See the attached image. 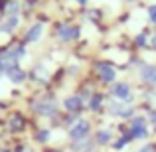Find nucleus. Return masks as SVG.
<instances>
[{
	"mask_svg": "<svg viewBox=\"0 0 156 152\" xmlns=\"http://www.w3.org/2000/svg\"><path fill=\"white\" fill-rule=\"evenodd\" d=\"M34 111L38 115H42V117H53V115L57 113V105H55V101H51V99H42L34 105Z\"/></svg>",
	"mask_w": 156,
	"mask_h": 152,
	"instance_id": "39448f33",
	"label": "nucleus"
},
{
	"mask_svg": "<svg viewBox=\"0 0 156 152\" xmlns=\"http://www.w3.org/2000/svg\"><path fill=\"white\" fill-rule=\"evenodd\" d=\"M81 34V30L77 26H69V24H61L57 28V36H59L61 42H71V40H77Z\"/></svg>",
	"mask_w": 156,
	"mask_h": 152,
	"instance_id": "0eeeda50",
	"label": "nucleus"
},
{
	"mask_svg": "<svg viewBox=\"0 0 156 152\" xmlns=\"http://www.w3.org/2000/svg\"><path fill=\"white\" fill-rule=\"evenodd\" d=\"M18 22H20V20H18V16H10V18H8L6 22L2 24V30H4V32H12L16 26H18Z\"/></svg>",
	"mask_w": 156,
	"mask_h": 152,
	"instance_id": "f3484780",
	"label": "nucleus"
},
{
	"mask_svg": "<svg viewBox=\"0 0 156 152\" xmlns=\"http://www.w3.org/2000/svg\"><path fill=\"white\" fill-rule=\"evenodd\" d=\"M6 75H8V79H10L12 83H22V81L26 79V73H24L20 67H14L12 71H8Z\"/></svg>",
	"mask_w": 156,
	"mask_h": 152,
	"instance_id": "ddd939ff",
	"label": "nucleus"
},
{
	"mask_svg": "<svg viewBox=\"0 0 156 152\" xmlns=\"http://www.w3.org/2000/svg\"><path fill=\"white\" fill-rule=\"evenodd\" d=\"M77 2H79L81 6H83V4H87V0H77Z\"/></svg>",
	"mask_w": 156,
	"mask_h": 152,
	"instance_id": "5701e85b",
	"label": "nucleus"
},
{
	"mask_svg": "<svg viewBox=\"0 0 156 152\" xmlns=\"http://www.w3.org/2000/svg\"><path fill=\"white\" fill-rule=\"evenodd\" d=\"M150 125H152V130L156 133V111L150 113Z\"/></svg>",
	"mask_w": 156,
	"mask_h": 152,
	"instance_id": "4be33fe9",
	"label": "nucleus"
},
{
	"mask_svg": "<svg viewBox=\"0 0 156 152\" xmlns=\"http://www.w3.org/2000/svg\"><path fill=\"white\" fill-rule=\"evenodd\" d=\"M42 32H44L42 24H36V26H32L30 30H28L26 40H28V42H38V40H40V36H42Z\"/></svg>",
	"mask_w": 156,
	"mask_h": 152,
	"instance_id": "f8f14e48",
	"label": "nucleus"
},
{
	"mask_svg": "<svg viewBox=\"0 0 156 152\" xmlns=\"http://www.w3.org/2000/svg\"><path fill=\"white\" fill-rule=\"evenodd\" d=\"M63 107H65V111L67 113H79L81 111V107H83V99H81L79 95H69V97H65V101H63Z\"/></svg>",
	"mask_w": 156,
	"mask_h": 152,
	"instance_id": "6e6552de",
	"label": "nucleus"
},
{
	"mask_svg": "<svg viewBox=\"0 0 156 152\" xmlns=\"http://www.w3.org/2000/svg\"><path fill=\"white\" fill-rule=\"evenodd\" d=\"M95 142L97 144H111L113 142V133L109 129H101L99 133L95 134Z\"/></svg>",
	"mask_w": 156,
	"mask_h": 152,
	"instance_id": "9b49d317",
	"label": "nucleus"
},
{
	"mask_svg": "<svg viewBox=\"0 0 156 152\" xmlns=\"http://www.w3.org/2000/svg\"><path fill=\"white\" fill-rule=\"evenodd\" d=\"M148 20H150L152 24H156V4L148 6Z\"/></svg>",
	"mask_w": 156,
	"mask_h": 152,
	"instance_id": "aec40b11",
	"label": "nucleus"
},
{
	"mask_svg": "<svg viewBox=\"0 0 156 152\" xmlns=\"http://www.w3.org/2000/svg\"><path fill=\"white\" fill-rule=\"evenodd\" d=\"M103 101H105L103 93L93 91V95L89 97V109H91V111H101V109H103Z\"/></svg>",
	"mask_w": 156,
	"mask_h": 152,
	"instance_id": "9d476101",
	"label": "nucleus"
},
{
	"mask_svg": "<svg viewBox=\"0 0 156 152\" xmlns=\"http://www.w3.org/2000/svg\"><path fill=\"white\" fill-rule=\"evenodd\" d=\"M2 73H4V71H2V67H0V75H2Z\"/></svg>",
	"mask_w": 156,
	"mask_h": 152,
	"instance_id": "bb28decb",
	"label": "nucleus"
},
{
	"mask_svg": "<svg viewBox=\"0 0 156 152\" xmlns=\"http://www.w3.org/2000/svg\"><path fill=\"white\" fill-rule=\"evenodd\" d=\"M50 136H51L50 130H40V133H38V142H48Z\"/></svg>",
	"mask_w": 156,
	"mask_h": 152,
	"instance_id": "6ab92c4d",
	"label": "nucleus"
},
{
	"mask_svg": "<svg viewBox=\"0 0 156 152\" xmlns=\"http://www.w3.org/2000/svg\"><path fill=\"white\" fill-rule=\"evenodd\" d=\"M93 69L97 71V75H99V79L103 81V83L113 85L115 81H117V69H115V65L111 63V61H97V63L93 65Z\"/></svg>",
	"mask_w": 156,
	"mask_h": 152,
	"instance_id": "f03ea898",
	"label": "nucleus"
},
{
	"mask_svg": "<svg viewBox=\"0 0 156 152\" xmlns=\"http://www.w3.org/2000/svg\"><path fill=\"white\" fill-rule=\"evenodd\" d=\"M146 42H148V32L146 30H142L140 34L134 38V46H138V48H144L146 46Z\"/></svg>",
	"mask_w": 156,
	"mask_h": 152,
	"instance_id": "a211bd4d",
	"label": "nucleus"
},
{
	"mask_svg": "<svg viewBox=\"0 0 156 152\" xmlns=\"http://www.w3.org/2000/svg\"><path fill=\"white\" fill-rule=\"evenodd\" d=\"M138 77H140L146 85H152V87H156V65H152V63H142L140 69H138Z\"/></svg>",
	"mask_w": 156,
	"mask_h": 152,
	"instance_id": "423d86ee",
	"label": "nucleus"
},
{
	"mask_svg": "<svg viewBox=\"0 0 156 152\" xmlns=\"http://www.w3.org/2000/svg\"><path fill=\"white\" fill-rule=\"evenodd\" d=\"M46 152H61V150H46Z\"/></svg>",
	"mask_w": 156,
	"mask_h": 152,
	"instance_id": "393cba45",
	"label": "nucleus"
},
{
	"mask_svg": "<svg viewBox=\"0 0 156 152\" xmlns=\"http://www.w3.org/2000/svg\"><path fill=\"white\" fill-rule=\"evenodd\" d=\"M130 142H133V136H130V133H129V134H125V136H121L117 142H113V148L121 150V148H125L126 144H130Z\"/></svg>",
	"mask_w": 156,
	"mask_h": 152,
	"instance_id": "dca6fc26",
	"label": "nucleus"
},
{
	"mask_svg": "<svg viewBox=\"0 0 156 152\" xmlns=\"http://www.w3.org/2000/svg\"><path fill=\"white\" fill-rule=\"evenodd\" d=\"M126 2H136V0H126Z\"/></svg>",
	"mask_w": 156,
	"mask_h": 152,
	"instance_id": "a878e982",
	"label": "nucleus"
},
{
	"mask_svg": "<svg viewBox=\"0 0 156 152\" xmlns=\"http://www.w3.org/2000/svg\"><path fill=\"white\" fill-rule=\"evenodd\" d=\"M152 48H154V50H156V38L152 40Z\"/></svg>",
	"mask_w": 156,
	"mask_h": 152,
	"instance_id": "b1692460",
	"label": "nucleus"
},
{
	"mask_svg": "<svg viewBox=\"0 0 156 152\" xmlns=\"http://www.w3.org/2000/svg\"><path fill=\"white\" fill-rule=\"evenodd\" d=\"M129 133H130V136H133V140H146V138H148V118L134 115V117L130 118Z\"/></svg>",
	"mask_w": 156,
	"mask_h": 152,
	"instance_id": "f257e3e1",
	"label": "nucleus"
},
{
	"mask_svg": "<svg viewBox=\"0 0 156 152\" xmlns=\"http://www.w3.org/2000/svg\"><path fill=\"white\" fill-rule=\"evenodd\" d=\"M22 126H24V118H22V115H12L10 121H8V129L16 133V130H22Z\"/></svg>",
	"mask_w": 156,
	"mask_h": 152,
	"instance_id": "4468645a",
	"label": "nucleus"
},
{
	"mask_svg": "<svg viewBox=\"0 0 156 152\" xmlns=\"http://www.w3.org/2000/svg\"><path fill=\"white\" fill-rule=\"evenodd\" d=\"M89 130H91V122L87 121V118H79V121H75L71 125V129H69V138H71L73 142L75 140H81V138H87Z\"/></svg>",
	"mask_w": 156,
	"mask_h": 152,
	"instance_id": "20e7f679",
	"label": "nucleus"
},
{
	"mask_svg": "<svg viewBox=\"0 0 156 152\" xmlns=\"http://www.w3.org/2000/svg\"><path fill=\"white\" fill-rule=\"evenodd\" d=\"M111 97L113 99H117V101H121V103H129V101H133V89H130V85L126 83V81H115L113 85H111Z\"/></svg>",
	"mask_w": 156,
	"mask_h": 152,
	"instance_id": "7ed1b4c3",
	"label": "nucleus"
},
{
	"mask_svg": "<svg viewBox=\"0 0 156 152\" xmlns=\"http://www.w3.org/2000/svg\"><path fill=\"white\" fill-rule=\"evenodd\" d=\"M4 12H6L8 16H16L20 12V4L14 2V0H10L8 4H4Z\"/></svg>",
	"mask_w": 156,
	"mask_h": 152,
	"instance_id": "2eb2a0df",
	"label": "nucleus"
},
{
	"mask_svg": "<svg viewBox=\"0 0 156 152\" xmlns=\"http://www.w3.org/2000/svg\"><path fill=\"white\" fill-rule=\"evenodd\" d=\"M97 142L93 140V138H81V140H75L73 142V150L75 152H93V146H95Z\"/></svg>",
	"mask_w": 156,
	"mask_h": 152,
	"instance_id": "1a4fd4ad",
	"label": "nucleus"
},
{
	"mask_svg": "<svg viewBox=\"0 0 156 152\" xmlns=\"http://www.w3.org/2000/svg\"><path fill=\"white\" fill-rule=\"evenodd\" d=\"M136 152H154V146L152 144H144V146H140Z\"/></svg>",
	"mask_w": 156,
	"mask_h": 152,
	"instance_id": "412c9836",
	"label": "nucleus"
}]
</instances>
